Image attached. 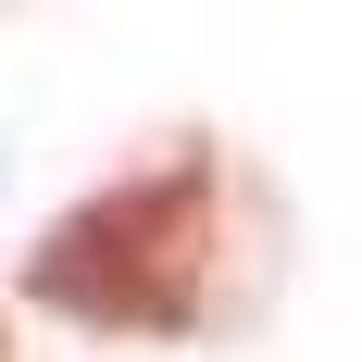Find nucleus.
I'll return each mask as SVG.
<instances>
[{"instance_id":"nucleus-1","label":"nucleus","mask_w":362,"mask_h":362,"mask_svg":"<svg viewBox=\"0 0 362 362\" xmlns=\"http://www.w3.org/2000/svg\"><path fill=\"white\" fill-rule=\"evenodd\" d=\"M200 275H213V150H175V163L75 200L25 250V300L100 337H187Z\"/></svg>"}]
</instances>
